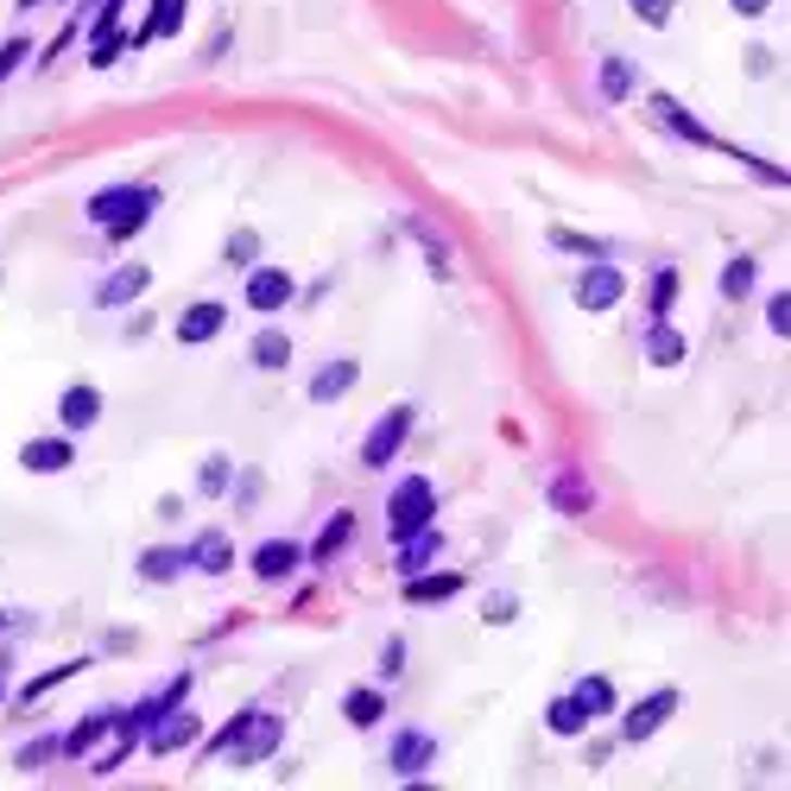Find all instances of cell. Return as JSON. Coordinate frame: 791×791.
Segmentation results:
<instances>
[{
    "label": "cell",
    "mask_w": 791,
    "mask_h": 791,
    "mask_svg": "<svg viewBox=\"0 0 791 791\" xmlns=\"http://www.w3.org/2000/svg\"><path fill=\"white\" fill-rule=\"evenodd\" d=\"M279 741H286V721L273 716V710H241V716L210 741V759H216V766H260Z\"/></svg>",
    "instance_id": "6da1fadb"
},
{
    "label": "cell",
    "mask_w": 791,
    "mask_h": 791,
    "mask_svg": "<svg viewBox=\"0 0 791 791\" xmlns=\"http://www.w3.org/2000/svg\"><path fill=\"white\" fill-rule=\"evenodd\" d=\"M152 210H159V190H152V184H121V190L89 197V222L109 228L114 241H134L146 222H152Z\"/></svg>",
    "instance_id": "7a4b0ae2"
},
{
    "label": "cell",
    "mask_w": 791,
    "mask_h": 791,
    "mask_svg": "<svg viewBox=\"0 0 791 791\" xmlns=\"http://www.w3.org/2000/svg\"><path fill=\"white\" fill-rule=\"evenodd\" d=\"M431 513H437V488L425 475H405L393 488V501H387V526H393V539H405V532H425Z\"/></svg>",
    "instance_id": "3957f363"
},
{
    "label": "cell",
    "mask_w": 791,
    "mask_h": 791,
    "mask_svg": "<svg viewBox=\"0 0 791 791\" xmlns=\"http://www.w3.org/2000/svg\"><path fill=\"white\" fill-rule=\"evenodd\" d=\"M620 298H627V273L614 260H589L576 279V311H614Z\"/></svg>",
    "instance_id": "277c9868"
},
{
    "label": "cell",
    "mask_w": 791,
    "mask_h": 791,
    "mask_svg": "<svg viewBox=\"0 0 791 791\" xmlns=\"http://www.w3.org/2000/svg\"><path fill=\"white\" fill-rule=\"evenodd\" d=\"M405 437H412V405H393V412H387V418L367 431V443H361V463H367V468H387L399 456V443H405Z\"/></svg>",
    "instance_id": "5b68a950"
},
{
    "label": "cell",
    "mask_w": 791,
    "mask_h": 791,
    "mask_svg": "<svg viewBox=\"0 0 791 791\" xmlns=\"http://www.w3.org/2000/svg\"><path fill=\"white\" fill-rule=\"evenodd\" d=\"M678 710V690L665 683V690H652V696H640L627 716H620V741H652L658 728H665V716Z\"/></svg>",
    "instance_id": "8992f818"
},
{
    "label": "cell",
    "mask_w": 791,
    "mask_h": 791,
    "mask_svg": "<svg viewBox=\"0 0 791 791\" xmlns=\"http://www.w3.org/2000/svg\"><path fill=\"white\" fill-rule=\"evenodd\" d=\"M431 759H437V741L425 734V728H405V734L393 741V754H387V766H393L399 779H425Z\"/></svg>",
    "instance_id": "52a82bcc"
},
{
    "label": "cell",
    "mask_w": 791,
    "mask_h": 791,
    "mask_svg": "<svg viewBox=\"0 0 791 791\" xmlns=\"http://www.w3.org/2000/svg\"><path fill=\"white\" fill-rule=\"evenodd\" d=\"M291 291H298V286H291L286 266H253V273H248V304H253V311H266V317H273V311H286Z\"/></svg>",
    "instance_id": "ba28073f"
},
{
    "label": "cell",
    "mask_w": 791,
    "mask_h": 791,
    "mask_svg": "<svg viewBox=\"0 0 791 791\" xmlns=\"http://www.w3.org/2000/svg\"><path fill=\"white\" fill-rule=\"evenodd\" d=\"M197 734H203V721L184 716V710H178V716H165V721H159V716L146 721V748H152V754H178V748H190Z\"/></svg>",
    "instance_id": "9c48e42d"
},
{
    "label": "cell",
    "mask_w": 791,
    "mask_h": 791,
    "mask_svg": "<svg viewBox=\"0 0 791 791\" xmlns=\"http://www.w3.org/2000/svg\"><path fill=\"white\" fill-rule=\"evenodd\" d=\"M222 324H228V304H216V298H197L190 311L178 317V342H210V336H222Z\"/></svg>",
    "instance_id": "30bf717a"
},
{
    "label": "cell",
    "mask_w": 791,
    "mask_h": 791,
    "mask_svg": "<svg viewBox=\"0 0 791 791\" xmlns=\"http://www.w3.org/2000/svg\"><path fill=\"white\" fill-rule=\"evenodd\" d=\"M96 418H102V393H96V387H64V399H58V425L76 437V431H89Z\"/></svg>",
    "instance_id": "8fae6325"
},
{
    "label": "cell",
    "mask_w": 791,
    "mask_h": 791,
    "mask_svg": "<svg viewBox=\"0 0 791 791\" xmlns=\"http://www.w3.org/2000/svg\"><path fill=\"white\" fill-rule=\"evenodd\" d=\"M20 463L33 468V475H58V468L76 463V443H71V437H38V443L20 450Z\"/></svg>",
    "instance_id": "7c38bea8"
},
{
    "label": "cell",
    "mask_w": 791,
    "mask_h": 791,
    "mask_svg": "<svg viewBox=\"0 0 791 791\" xmlns=\"http://www.w3.org/2000/svg\"><path fill=\"white\" fill-rule=\"evenodd\" d=\"M355 374H361V361H355V355H336L329 367H317V374H311V399H317V405L342 399L349 387H355Z\"/></svg>",
    "instance_id": "4fadbf2b"
},
{
    "label": "cell",
    "mask_w": 791,
    "mask_h": 791,
    "mask_svg": "<svg viewBox=\"0 0 791 791\" xmlns=\"http://www.w3.org/2000/svg\"><path fill=\"white\" fill-rule=\"evenodd\" d=\"M291 570H298V544L291 539H266L253 551V576H260V582H286Z\"/></svg>",
    "instance_id": "5bb4252c"
},
{
    "label": "cell",
    "mask_w": 791,
    "mask_h": 791,
    "mask_svg": "<svg viewBox=\"0 0 791 791\" xmlns=\"http://www.w3.org/2000/svg\"><path fill=\"white\" fill-rule=\"evenodd\" d=\"M652 114H658V127H671L678 140H690V146H716V134H710L703 121H690V114H683L671 96H652Z\"/></svg>",
    "instance_id": "9a60e30c"
},
{
    "label": "cell",
    "mask_w": 791,
    "mask_h": 791,
    "mask_svg": "<svg viewBox=\"0 0 791 791\" xmlns=\"http://www.w3.org/2000/svg\"><path fill=\"white\" fill-rule=\"evenodd\" d=\"M683 355H690V349H683V336L671 329V317H652V329H646V361H652V367H678Z\"/></svg>",
    "instance_id": "2e32d148"
},
{
    "label": "cell",
    "mask_w": 791,
    "mask_h": 791,
    "mask_svg": "<svg viewBox=\"0 0 791 791\" xmlns=\"http://www.w3.org/2000/svg\"><path fill=\"white\" fill-rule=\"evenodd\" d=\"M184 570H190V551H178V544H152L140 557L146 582H172V576H184Z\"/></svg>",
    "instance_id": "e0dca14e"
},
{
    "label": "cell",
    "mask_w": 791,
    "mask_h": 791,
    "mask_svg": "<svg viewBox=\"0 0 791 791\" xmlns=\"http://www.w3.org/2000/svg\"><path fill=\"white\" fill-rule=\"evenodd\" d=\"M190 564L203 576H222L228 564H235V544H228V532H203V539L190 544Z\"/></svg>",
    "instance_id": "ac0fdd59"
},
{
    "label": "cell",
    "mask_w": 791,
    "mask_h": 791,
    "mask_svg": "<svg viewBox=\"0 0 791 791\" xmlns=\"http://www.w3.org/2000/svg\"><path fill=\"white\" fill-rule=\"evenodd\" d=\"M146 279H152V273H146V266H121V273H109V279H102V291H96V298H102V304H134V298H140L146 291Z\"/></svg>",
    "instance_id": "d6986e66"
},
{
    "label": "cell",
    "mask_w": 791,
    "mask_h": 791,
    "mask_svg": "<svg viewBox=\"0 0 791 791\" xmlns=\"http://www.w3.org/2000/svg\"><path fill=\"white\" fill-rule=\"evenodd\" d=\"M184 7H190V0H152V13H146V26L134 33V45H152V38L178 33V26H184Z\"/></svg>",
    "instance_id": "ffe728a7"
},
{
    "label": "cell",
    "mask_w": 791,
    "mask_h": 791,
    "mask_svg": "<svg viewBox=\"0 0 791 791\" xmlns=\"http://www.w3.org/2000/svg\"><path fill=\"white\" fill-rule=\"evenodd\" d=\"M570 703H576V710H582L589 721H595V716H614V683H608V678H582V683L570 690Z\"/></svg>",
    "instance_id": "44dd1931"
},
{
    "label": "cell",
    "mask_w": 791,
    "mask_h": 791,
    "mask_svg": "<svg viewBox=\"0 0 791 791\" xmlns=\"http://www.w3.org/2000/svg\"><path fill=\"white\" fill-rule=\"evenodd\" d=\"M342 716L355 721V728H374V721L387 716V696H380V690H367V683H361V690H349V696H342Z\"/></svg>",
    "instance_id": "7402d4cb"
},
{
    "label": "cell",
    "mask_w": 791,
    "mask_h": 791,
    "mask_svg": "<svg viewBox=\"0 0 791 791\" xmlns=\"http://www.w3.org/2000/svg\"><path fill=\"white\" fill-rule=\"evenodd\" d=\"M463 589V576H405V602H450Z\"/></svg>",
    "instance_id": "603a6c76"
},
{
    "label": "cell",
    "mask_w": 791,
    "mask_h": 791,
    "mask_svg": "<svg viewBox=\"0 0 791 791\" xmlns=\"http://www.w3.org/2000/svg\"><path fill=\"white\" fill-rule=\"evenodd\" d=\"M286 361H291V336H279V329H260V336H253V367L279 374Z\"/></svg>",
    "instance_id": "cb8c5ba5"
},
{
    "label": "cell",
    "mask_w": 791,
    "mask_h": 791,
    "mask_svg": "<svg viewBox=\"0 0 791 791\" xmlns=\"http://www.w3.org/2000/svg\"><path fill=\"white\" fill-rule=\"evenodd\" d=\"M633 83H640V76H633L627 58H602V96H608V102H627V96H633Z\"/></svg>",
    "instance_id": "d4e9b609"
},
{
    "label": "cell",
    "mask_w": 791,
    "mask_h": 791,
    "mask_svg": "<svg viewBox=\"0 0 791 791\" xmlns=\"http://www.w3.org/2000/svg\"><path fill=\"white\" fill-rule=\"evenodd\" d=\"M431 557H437V532H431V526H425V532H405V551H399V570L412 576V570H425Z\"/></svg>",
    "instance_id": "484cf974"
},
{
    "label": "cell",
    "mask_w": 791,
    "mask_h": 791,
    "mask_svg": "<svg viewBox=\"0 0 791 791\" xmlns=\"http://www.w3.org/2000/svg\"><path fill=\"white\" fill-rule=\"evenodd\" d=\"M228 481H235V463H228V456H203L197 488H203V494H228Z\"/></svg>",
    "instance_id": "4316f807"
},
{
    "label": "cell",
    "mask_w": 791,
    "mask_h": 791,
    "mask_svg": "<svg viewBox=\"0 0 791 791\" xmlns=\"http://www.w3.org/2000/svg\"><path fill=\"white\" fill-rule=\"evenodd\" d=\"M544 721H551V734H582V728H589V716L576 710L570 696H557V703L544 710Z\"/></svg>",
    "instance_id": "83f0119b"
},
{
    "label": "cell",
    "mask_w": 791,
    "mask_h": 791,
    "mask_svg": "<svg viewBox=\"0 0 791 791\" xmlns=\"http://www.w3.org/2000/svg\"><path fill=\"white\" fill-rule=\"evenodd\" d=\"M551 501L564 506V513H582V506H589V481H582V475H557Z\"/></svg>",
    "instance_id": "f1b7e54d"
},
{
    "label": "cell",
    "mask_w": 791,
    "mask_h": 791,
    "mask_svg": "<svg viewBox=\"0 0 791 791\" xmlns=\"http://www.w3.org/2000/svg\"><path fill=\"white\" fill-rule=\"evenodd\" d=\"M754 291V260H728L721 266V298H748Z\"/></svg>",
    "instance_id": "f546056e"
},
{
    "label": "cell",
    "mask_w": 791,
    "mask_h": 791,
    "mask_svg": "<svg viewBox=\"0 0 791 791\" xmlns=\"http://www.w3.org/2000/svg\"><path fill=\"white\" fill-rule=\"evenodd\" d=\"M551 248L589 253V260H608V241H589V235H570V228H551Z\"/></svg>",
    "instance_id": "4dcf8cb0"
},
{
    "label": "cell",
    "mask_w": 791,
    "mask_h": 791,
    "mask_svg": "<svg viewBox=\"0 0 791 791\" xmlns=\"http://www.w3.org/2000/svg\"><path fill=\"white\" fill-rule=\"evenodd\" d=\"M349 532H355V519H349V513H336V519H329V532L324 539H317V551H311V557H317V564H324L329 551H336V544L349 539Z\"/></svg>",
    "instance_id": "1f68e13d"
},
{
    "label": "cell",
    "mask_w": 791,
    "mask_h": 791,
    "mask_svg": "<svg viewBox=\"0 0 791 791\" xmlns=\"http://www.w3.org/2000/svg\"><path fill=\"white\" fill-rule=\"evenodd\" d=\"M671 298H678V273L665 266V273H658V286H652V317H671Z\"/></svg>",
    "instance_id": "d6a6232c"
},
{
    "label": "cell",
    "mask_w": 791,
    "mask_h": 791,
    "mask_svg": "<svg viewBox=\"0 0 791 791\" xmlns=\"http://www.w3.org/2000/svg\"><path fill=\"white\" fill-rule=\"evenodd\" d=\"M766 329H773L779 342H786V336H791V298H786V291H779V298L766 304Z\"/></svg>",
    "instance_id": "836d02e7"
},
{
    "label": "cell",
    "mask_w": 791,
    "mask_h": 791,
    "mask_svg": "<svg viewBox=\"0 0 791 791\" xmlns=\"http://www.w3.org/2000/svg\"><path fill=\"white\" fill-rule=\"evenodd\" d=\"M83 665H89V658H71V665H58V671H45V678H38L33 690H26V696H45V690H51V683H64V678H76V671H83Z\"/></svg>",
    "instance_id": "e575fe53"
},
{
    "label": "cell",
    "mask_w": 791,
    "mask_h": 791,
    "mask_svg": "<svg viewBox=\"0 0 791 791\" xmlns=\"http://www.w3.org/2000/svg\"><path fill=\"white\" fill-rule=\"evenodd\" d=\"M253 253H260V241H253L248 228H241V235L228 241V266H253Z\"/></svg>",
    "instance_id": "d590c367"
},
{
    "label": "cell",
    "mask_w": 791,
    "mask_h": 791,
    "mask_svg": "<svg viewBox=\"0 0 791 791\" xmlns=\"http://www.w3.org/2000/svg\"><path fill=\"white\" fill-rule=\"evenodd\" d=\"M627 7H633L646 26H665V20H671V0H627Z\"/></svg>",
    "instance_id": "8d00e7d4"
},
{
    "label": "cell",
    "mask_w": 791,
    "mask_h": 791,
    "mask_svg": "<svg viewBox=\"0 0 791 791\" xmlns=\"http://www.w3.org/2000/svg\"><path fill=\"white\" fill-rule=\"evenodd\" d=\"M20 58H33V45H26V38H20V45H0V83L20 71Z\"/></svg>",
    "instance_id": "74e56055"
},
{
    "label": "cell",
    "mask_w": 791,
    "mask_h": 791,
    "mask_svg": "<svg viewBox=\"0 0 791 791\" xmlns=\"http://www.w3.org/2000/svg\"><path fill=\"white\" fill-rule=\"evenodd\" d=\"M380 671H387V678H399V671H405V640H387V652H380Z\"/></svg>",
    "instance_id": "f35d334b"
},
{
    "label": "cell",
    "mask_w": 791,
    "mask_h": 791,
    "mask_svg": "<svg viewBox=\"0 0 791 791\" xmlns=\"http://www.w3.org/2000/svg\"><path fill=\"white\" fill-rule=\"evenodd\" d=\"M488 620H494V627H506V620H513V595H494V602H488Z\"/></svg>",
    "instance_id": "ab89813d"
},
{
    "label": "cell",
    "mask_w": 791,
    "mask_h": 791,
    "mask_svg": "<svg viewBox=\"0 0 791 791\" xmlns=\"http://www.w3.org/2000/svg\"><path fill=\"white\" fill-rule=\"evenodd\" d=\"M728 7H734V13H748V20H759V13H766L773 0H728Z\"/></svg>",
    "instance_id": "60d3db41"
},
{
    "label": "cell",
    "mask_w": 791,
    "mask_h": 791,
    "mask_svg": "<svg viewBox=\"0 0 791 791\" xmlns=\"http://www.w3.org/2000/svg\"><path fill=\"white\" fill-rule=\"evenodd\" d=\"M7 627H13V614H7V608H0V640H7Z\"/></svg>",
    "instance_id": "b9f144b4"
},
{
    "label": "cell",
    "mask_w": 791,
    "mask_h": 791,
    "mask_svg": "<svg viewBox=\"0 0 791 791\" xmlns=\"http://www.w3.org/2000/svg\"><path fill=\"white\" fill-rule=\"evenodd\" d=\"M26 7H38V0H20V13H26Z\"/></svg>",
    "instance_id": "7bdbcfd3"
},
{
    "label": "cell",
    "mask_w": 791,
    "mask_h": 791,
    "mask_svg": "<svg viewBox=\"0 0 791 791\" xmlns=\"http://www.w3.org/2000/svg\"><path fill=\"white\" fill-rule=\"evenodd\" d=\"M0 690H7V678H0Z\"/></svg>",
    "instance_id": "ee69618b"
}]
</instances>
